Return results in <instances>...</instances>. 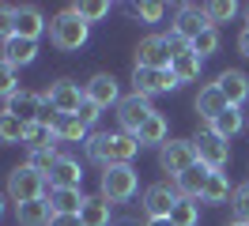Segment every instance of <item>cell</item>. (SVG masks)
<instances>
[{
  "label": "cell",
  "instance_id": "1",
  "mask_svg": "<svg viewBox=\"0 0 249 226\" xmlns=\"http://www.w3.org/2000/svg\"><path fill=\"white\" fill-rule=\"evenodd\" d=\"M136 136L128 132H94L87 136V158L91 162H102V166H128L136 158Z\"/></svg>",
  "mask_w": 249,
  "mask_h": 226
},
{
  "label": "cell",
  "instance_id": "2",
  "mask_svg": "<svg viewBox=\"0 0 249 226\" xmlns=\"http://www.w3.org/2000/svg\"><path fill=\"white\" fill-rule=\"evenodd\" d=\"M87 34H91V27H87V23L72 12V8H64V12L49 23V38H53V45H57V49H64V53L83 49V45H87Z\"/></svg>",
  "mask_w": 249,
  "mask_h": 226
},
{
  "label": "cell",
  "instance_id": "3",
  "mask_svg": "<svg viewBox=\"0 0 249 226\" xmlns=\"http://www.w3.org/2000/svg\"><path fill=\"white\" fill-rule=\"evenodd\" d=\"M46 174H38L34 166H16L12 174H8V196L16 200V204H27V200H46Z\"/></svg>",
  "mask_w": 249,
  "mask_h": 226
},
{
  "label": "cell",
  "instance_id": "4",
  "mask_svg": "<svg viewBox=\"0 0 249 226\" xmlns=\"http://www.w3.org/2000/svg\"><path fill=\"white\" fill-rule=\"evenodd\" d=\"M136 189H140V177H136L132 166H106V174H102V200H106V204L132 200Z\"/></svg>",
  "mask_w": 249,
  "mask_h": 226
},
{
  "label": "cell",
  "instance_id": "5",
  "mask_svg": "<svg viewBox=\"0 0 249 226\" xmlns=\"http://www.w3.org/2000/svg\"><path fill=\"white\" fill-rule=\"evenodd\" d=\"M196 162H200V158H196V143H193V139H166L162 151H159V166H162L166 174H174V177H181V174L193 170Z\"/></svg>",
  "mask_w": 249,
  "mask_h": 226
},
{
  "label": "cell",
  "instance_id": "6",
  "mask_svg": "<svg viewBox=\"0 0 249 226\" xmlns=\"http://www.w3.org/2000/svg\"><path fill=\"white\" fill-rule=\"evenodd\" d=\"M181 204V192H178V185L170 181H155L147 192H143V211H147V219H170V211Z\"/></svg>",
  "mask_w": 249,
  "mask_h": 226
},
{
  "label": "cell",
  "instance_id": "7",
  "mask_svg": "<svg viewBox=\"0 0 249 226\" xmlns=\"http://www.w3.org/2000/svg\"><path fill=\"white\" fill-rule=\"evenodd\" d=\"M174 64V53L170 45H166V34H147L140 45H136V68H155V72H162V68H170Z\"/></svg>",
  "mask_w": 249,
  "mask_h": 226
},
{
  "label": "cell",
  "instance_id": "8",
  "mask_svg": "<svg viewBox=\"0 0 249 226\" xmlns=\"http://www.w3.org/2000/svg\"><path fill=\"white\" fill-rule=\"evenodd\" d=\"M151 117H155V109H151V102L140 98V94H128V98L117 102V121H121V132H128V136H136Z\"/></svg>",
  "mask_w": 249,
  "mask_h": 226
},
{
  "label": "cell",
  "instance_id": "9",
  "mask_svg": "<svg viewBox=\"0 0 249 226\" xmlns=\"http://www.w3.org/2000/svg\"><path fill=\"white\" fill-rule=\"evenodd\" d=\"M46 102L53 105L61 117H72V113H79V109H83L87 94H83V90H79V83H72V79H57V83L46 90Z\"/></svg>",
  "mask_w": 249,
  "mask_h": 226
},
{
  "label": "cell",
  "instance_id": "10",
  "mask_svg": "<svg viewBox=\"0 0 249 226\" xmlns=\"http://www.w3.org/2000/svg\"><path fill=\"white\" fill-rule=\"evenodd\" d=\"M193 143H196V158H200V166H208V170H223V166L231 162V143L219 139L212 128H204Z\"/></svg>",
  "mask_w": 249,
  "mask_h": 226
},
{
  "label": "cell",
  "instance_id": "11",
  "mask_svg": "<svg viewBox=\"0 0 249 226\" xmlns=\"http://www.w3.org/2000/svg\"><path fill=\"white\" fill-rule=\"evenodd\" d=\"M132 87H136L140 98H151L159 90H178L181 83H178V75H174L170 68H162V72H155V68H136V72H132Z\"/></svg>",
  "mask_w": 249,
  "mask_h": 226
},
{
  "label": "cell",
  "instance_id": "12",
  "mask_svg": "<svg viewBox=\"0 0 249 226\" xmlns=\"http://www.w3.org/2000/svg\"><path fill=\"white\" fill-rule=\"evenodd\" d=\"M12 117H19L23 124H34V121L42 117V109H46V94H34V90H16L8 105H4Z\"/></svg>",
  "mask_w": 249,
  "mask_h": 226
},
{
  "label": "cell",
  "instance_id": "13",
  "mask_svg": "<svg viewBox=\"0 0 249 226\" xmlns=\"http://www.w3.org/2000/svg\"><path fill=\"white\" fill-rule=\"evenodd\" d=\"M83 94H87V102H94L98 109H106V105H117L121 102V90H117V79L109 72H98L87 79V87H83Z\"/></svg>",
  "mask_w": 249,
  "mask_h": 226
},
{
  "label": "cell",
  "instance_id": "14",
  "mask_svg": "<svg viewBox=\"0 0 249 226\" xmlns=\"http://www.w3.org/2000/svg\"><path fill=\"white\" fill-rule=\"evenodd\" d=\"M174 30H178L181 38H189V42H196L204 30H212V23H208L204 8H196V4H185V8L178 12V19H174Z\"/></svg>",
  "mask_w": 249,
  "mask_h": 226
},
{
  "label": "cell",
  "instance_id": "15",
  "mask_svg": "<svg viewBox=\"0 0 249 226\" xmlns=\"http://www.w3.org/2000/svg\"><path fill=\"white\" fill-rule=\"evenodd\" d=\"M215 87L223 90V98H227L231 105H242L249 98V75L238 72V68H227V72L215 79Z\"/></svg>",
  "mask_w": 249,
  "mask_h": 226
},
{
  "label": "cell",
  "instance_id": "16",
  "mask_svg": "<svg viewBox=\"0 0 249 226\" xmlns=\"http://www.w3.org/2000/svg\"><path fill=\"white\" fill-rule=\"evenodd\" d=\"M42 34H46V19H42V12H38V8H31V4L16 8V38L38 42Z\"/></svg>",
  "mask_w": 249,
  "mask_h": 226
},
{
  "label": "cell",
  "instance_id": "17",
  "mask_svg": "<svg viewBox=\"0 0 249 226\" xmlns=\"http://www.w3.org/2000/svg\"><path fill=\"white\" fill-rule=\"evenodd\" d=\"M83 185V170L76 158H57V166L49 170V189H79Z\"/></svg>",
  "mask_w": 249,
  "mask_h": 226
},
{
  "label": "cell",
  "instance_id": "18",
  "mask_svg": "<svg viewBox=\"0 0 249 226\" xmlns=\"http://www.w3.org/2000/svg\"><path fill=\"white\" fill-rule=\"evenodd\" d=\"M223 109H231V102L223 98V90L215 87V83H208V87H200V94H196V113H200L208 124L223 113Z\"/></svg>",
  "mask_w": 249,
  "mask_h": 226
},
{
  "label": "cell",
  "instance_id": "19",
  "mask_svg": "<svg viewBox=\"0 0 249 226\" xmlns=\"http://www.w3.org/2000/svg\"><path fill=\"white\" fill-rule=\"evenodd\" d=\"M49 208L53 215H79V208L87 204V196L79 192V189H49Z\"/></svg>",
  "mask_w": 249,
  "mask_h": 226
},
{
  "label": "cell",
  "instance_id": "20",
  "mask_svg": "<svg viewBox=\"0 0 249 226\" xmlns=\"http://www.w3.org/2000/svg\"><path fill=\"white\" fill-rule=\"evenodd\" d=\"M208 177H212V170L196 162L193 170H185L181 177H174V181H178V192L185 196V200H200V196H204V185H208Z\"/></svg>",
  "mask_w": 249,
  "mask_h": 226
},
{
  "label": "cell",
  "instance_id": "21",
  "mask_svg": "<svg viewBox=\"0 0 249 226\" xmlns=\"http://www.w3.org/2000/svg\"><path fill=\"white\" fill-rule=\"evenodd\" d=\"M34 57H38V42H27V38H8V42H4V60H8L12 68L31 64Z\"/></svg>",
  "mask_w": 249,
  "mask_h": 226
},
{
  "label": "cell",
  "instance_id": "22",
  "mask_svg": "<svg viewBox=\"0 0 249 226\" xmlns=\"http://www.w3.org/2000/svg\"><path fill=\"white\" fill-rule=\"evenodd\" d=\"M16 215L23 226H46L53 219V208L49 200H27V204H16Z\"/></svg>",
  "mask_w": 249,
  "mask_h": 226
},
{
  "label": "cell",
  "instance_id": "23",
  "mask_svg": "<svg viewBox=\"0 0 249 226\" xmlns=\"http://www.w3.org/2000/svg\"><path fill=\"white\" fill-rule=\"evenodd\" d=\"M208 128H212L219 139H231V136H238L242 128H246V117H242V109H238V105H231V109H223Z\"/></svg>",
  "mask_w": 249,
  "mask_h": 226
},
{
  "label": "cell",
  "instance_id": "24",
  "mask_svg": "<svg viewBox=\"0 0 249 226\" xmlns=\"http://www.w3.org/2000/svg\"><path fill=\"white\" fill-rule=\"evenodd\" d=\"M23 143L31 151H53L57 147V132L49 124H42V121H34V124H27V132H23Z\"/></svg>",
  "mask_w": 249,
  "mask_h": 226
},
{
  "label": "cell",
  "instance_id": "25",
  "mask_svg": "<svg viewBox=\"0 0 249 226\" xmlns=\"http://www.w3.org/2000/svg\"><path fill=\"white\" fill-rule=\"evenodd\" d=\"M79 219L83 226H109V204L102 196H87V204L79 208Z\"/></svg>",
  "mask_w": 249,
  "mask_h": 226
},
{
  "label": "cell",
  "instance_id": "26",
  "mask_svg": "<svg viewBox=\"0 0 249 226\" xmlns=\"http://www.w3.org/2000/svg\"><path fill=\"white\" fill-rule=\"evenodd\" d=\"M53 132H57V139H68V143H83V139H87V124H83V121L72 113V117H57Z\"/></svg>",
  "mask_w": 249,
  "mask_h": 226
},
{
  "label": "cell",
  "instance_id": "27",
  "mask_svg": "<svg viewBox=\"0 0 249 226\" xmlns=\"http://www.w3.org/2000/svg\"><path fill=\"white\" fill-rule=\"evenodd\" d=\"M231 196V181H227V174L223 170H212V177H208V185H204V204H223Z\"/></svg>",
  "mask_w": 249,
  "mask_h": 226
},
{
  "label": "cell",
  "instance_id": "28",
  "mask_svg": "<svg viewBox=\"0 0 249 226\" xmlns=\"http://www.w3.org/2000/svg\"><path fill=\"white\" fill-rule=\"evenodd\" d=\"M136 143H140V147H147V143H166V121H162V113H155V117L136 132Z\"/></svg>",
  "mask_w": 249,
  "mask_h": 226
},
{
  "label": "cell",
  "instance_id": "29",
  "mask_svg": "<svg viewBox=\"0 0 249 226\" xmlns=\"http://www.w3.org/2000/svg\"><path fill=\"white\" fill-rule=\"evenodd\" d=\"M170 72L178 75V83H193L196 75H200V57L196 53H185V57H178L170 64Z\"/></svg>",
  "mask_w": 249,
  "mask_h": 226
},
{
  "label": "cell",
  "instance_id": "30",
  "mask_svg": "<svg viewBox=\"0 0 249 226\" xmlns=\"http://www.w3.org/2000/svg\"><path fill=\"white\" fill-rule=\"evenodd\" d=\"M23 132H27V124L4 109L0 113V143H23Z\"/></svg>",
  "mask_w": 249,
  "mask_h": 226
},
{
  "label": "cell",
  "instance_id": "31",
  "mask_svg": "<svg viewBox=\"0 0 249 226\" xmlns=\"http://www.w3.org/2000/svg\"><path fill=\"white\" fill-rule=\"evenodd\" d=\"M72 12L91 27V23H98V19H106V15H109V4H106V0H83V4H72Z\"/></svg>",
  "mask_w": 249,
  "mask_h": 226
},
{
  "label": "cell",
  "instance_id": "32",
  "mask_svg": "<svg viewBox=\"0 0 249 226\" xmlns=\"http://www.w3.org/2000/svg\"><path fill=\"white\" fill-rule=\"evenodd\" d=\"M204 15H208V23L215 27V23H227L238 15V4L234 0H212V4H204Z\"/></svg>",
  "mask_w": 249,
  "mask_h": 226
},
{
  "label": "cell",
  "instance_id": "33",
  "mask_svg": "<svg viewBox=\"0 0 249 226\" xmlns=\"http://www.w3.org/2000/svg\"><path fill=\"white\" fill-rule=\"evenodd\" d=\"M16 90H19V68H12L8 60L0 57V98L8 102V98H12Z\"/></svg>",
  "mask_w": 249,
  "mask_h": 226
},
{
  "label": "cell",
  "instance_id": "34",
  "mask_svg": "<svg viewBox=\"0 0 249 226\" xmlns=\"http://www.w3.org/2000/svg\"><path fill=\"white\" fill-rule=\"evenodd\" d=\"M170 223H174V226H196V204L181 196V204L170 211Z\"/></svg>",
  "mask_w": 249,
  "mask_h": 226
},
{
  "label": "cell",
  "instance_id": "35",
  "mask_svg": "<svg viewBox=\"0 0 249 226\" xmlns=\"http://www.w3.org/2000/svg\"><path fill=\"white\" fill-rule=\"evenodd\" d=\"M57 158H61L57 151H31V158H27V166H34L38 174H46V177H49V170L57 166Z\"/></svg>",
  "mask_w": 249,
  "mask_h": 226
},
{
  "label": "cell",
  "instance_id": "36",
  "mask_svg": "<svg viewBox=\"0 0 249 226\" xmlns=\"http://www.w3.org/2000/svg\"><path fill=\"white\" fill-rule=\"evenodd\" d=\"M215 49H219V34H215V27H212V30H204L200 38L193 42V53H196L200 60H204V57H212Z\"/></svg>",
  "mask_w": 249,
  "mask_h": 226
},
{
  "label": "cell",
  "instance_id": "37",
  "mask_svg": "<svg viewBox=\"0 0 249 226\" xmlns=\"http://www.w3.org/2000/svg\"><path fill=\"white\" fill-rule=\"evenodd\" d=\"M231 208L238 215V223H249V185H242V189L231 192Z\"/></svg>",
  "mask_w": 249,
  "mask_h": 226
},
{
  "label": "cell",
  "instance_id": "38",
  "mask_svg": "<svg viewBox=\"0 0 249 226\" xmlns=\"http://www.w3.org/2000/svg\"><path fill=\"white\" fill-rule=\"evenodd\" d=\"M132 12L140 15L143 23H159L166 15V4H155V0H143V4H132Z\"/></svg>",
  "mask_w": 249,
  "mask_h": 226
},
{
  "label": "cell",
  "instance_id": "39",
  "mask_svg": "<svg viewBox=\"0 0 249 226\" xmlns=\"http://www.w3.org/2000/svg\"><path fill=\"white\" fill-rule=\"evenodd\" d=\"M8 38H16V8L0 4V42H8Z\"/></svg>",
  "mask_w": 249,
  "mask_h": 226
},
{
  "label": "cell",
  "instance_id": "40",
  "mask_svg": "<svg viewBox=\"0 0 249 226\" xmlns=\"http://www.w3.org/2000/svg\"><path fill=\"white\" fill-rule=\"evenodd\" d=\"M166 45H170L174 60H178V57H185V53H193V42H189V38H181L178 30H170V34H166Z\"/></svg>",
  "mask_w": 249,
  "mask_h": 226
},
{
  "label": "cell",
  "instance_id": "41",
  "mask_svg": "<svg viewBox=\"0 0 249 226\" xmlns=\"http://www.w3.org/2000/svg\"><path fill=\"white\" fill-rule=\"evenodd\" d=\"M76 117H79V121H83V124H87V128H91L94 121H98V105H94V102H83V109H79Z\"/></svg>",
  "mask_w": 249,
  "mask_h": 226
},
{
  "label": "cell",
  "instance_id": "42",
  "mask_svg": "<svg viewBox=\"0 0 249 226\" xmlns=\"http://www.w3.org/2000/svg\"><path fill=\"white\" fill-rule=\"evenodd\" d=\"M49 226H83V219H79V215H53Z\"/></svg>",
  "mask_w": 249,
  "mask_h": 226
},
{
  "label": "cell",
  "instance_id": "43",
  "mask_svg": "<svg viewBox=\"0 0 249 226\" xmlns=\"http://www.w3.org/2000/svg\"><path fill=\"white\" fill-rule=\"evenodd\" d=\"M238 49H242V57H249V27L238 34Z\"/></svg>",
  "mask_w": 249,
  "mask_h": 226
},
{
  "label": "cell",
  "instance_id": "44",
  "mask_svg": "<svg viewBox=\"0 0 249 226\" xmlns=\"http://www.w3.org/2000/svg\"><path fill=\"white\" fill-rule=\"evenodd\" d=\"M143 226H174V223H170V219H147Z\"/></svg>",
  "mask_w": 249,
  "mask_h": 226
},
{
  "label": "cell",
  "instance_id": "45",
  "mask_svg": "<svg viewBox=\"0 0 249 226\" xmlns=\"http://www.w3.org/2000/svg\"><path fill=\"white\" fill-rule=\"evenodd\" d=\"M0 215H4V196H0Z\"/></svg>",
  "mask_w": 249,
  "mask_h": 226
},
{
  "label": "cell",
  "instance_id": "46",
  "mask_svg": "<svg viewBox=\"0 0 249 226\" xmlns=\"http://www.w3.org/2000/svg\"><path fill=\"white\" fill-rule=\"evenodd\" d=\"M231 226H249V223H231Z\"/></svg>",
  "mask_w": 249,
  "mask_h": 226
},
{
  "label": "cell",
  "instance_id": "47",
  "mask_svg": "<svg viewBox=\"0 0 249 226\" xmlns=\"http://www.w3.org/2000/svg\"><path fill=\"white\" fill-rule=\"evenodd\" d=\"M246 15H249V8H246Z\"/></svg>",
  "mask_w": 249,
  "mask_h": 226
}]
</instances>
